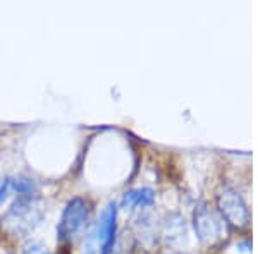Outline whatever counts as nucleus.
<instances>
[{"instance_id":"2","label":"nucleus","mask_w":258,"mask_h":254,"mask_svg":"<svg viewBox=\"0 0 258 254\" xmlns=\"http://www.w3.org/2000/svg\"><path fill=\"white\" fill-rule=\"evenodd\" d=\"M90 215V205L85 198H73L66 205L64 211L60 215L59 225H57V239L59 240H68L71 237H74L78 232L85 227L86 220Z\"/></svg>"},{"instance_id":"1","label":"nucleus","mask_w":258,"mask_h":254,"mask_svg":"<svg viewBox=\"0 0 258 254\" xmlns=\"http://www.w3.org/2000/svg\"><path fill=\"white\" fill-rule=\"evenodd\" d=\"M41 220V210L31 196H19L2 216V227L11 234L26 235Z\"/></svg>"},{"instance_id":"4","label":"nucleus","mask_w":258,"mask_h":254,"mask_svg":"<svg viewBox=\"0 0 258 254\" xmlns=\"http://www.w3.org/2000/svg\"><path fill=\"white\" fill-rule=\"evenodd\" d=\"M195 230L202 242H212L222 232V222L209 208H198V211H195Z\"/></svg>"},{"instance_id":"6","label":"nucleus","mask_w":258,"mask_h":254,"mask_svg":"<svg viewBox=\"0 0 258 254\" xmlns=\"http://www.w3.org/2000/svg\"><path fill=\"white\" fill-rule=\"evenodd\" d=\"M153 199H155V194H153V191L148 189V187L133 189L124 194L122 201H120V208H124V210H133V208H136V206L145 208V206L152 205Z\"/></svg>"},{"instance_id":"8","label":"nucleus","mask_w":258,"mask_h":254,"mask_svg":"<svg viewBox=\"0 0 258 254\" xmlns=\"http://www.w3.org/2000/svg\"><path fill=\"white\" fill-rule=\"evenodd\" d=\"M11 189H12V179H6V181L0 184V206H2L4 201L9 198Z\"/></svg>"},{"instance_id":"7","label":"nucleus","mask_w":258,"mask_h":254,"mask_svg":"<svg viewBox=\"0 0 258 254\" xmlns=\"http://www.w3.org/2000/svg\"><path fill=\"white\" fill-rule=\"evenodd\" d=\"M23 254H50V251L45 244L38 242V240H31V242L24 245Z\"/></svg>"},{"instance_id":"5","label":"nucleus","mask_w":258,"mask_h":254,"mask_svg":"<svg viewBox=\"0 0 258 254\" xmlns=\"http://www.w3.org/2000/svg\"><path fill=\"white\" fill-rule=\"evenodd\" d=\"M219 203H220V210H222V213L226 215L227 220H231L232 223H246L248 210L236 193H232V191L224 193L220 196Z\"/></svg>"},{"instance_id":"3","label":"nucleus","mask_w":258,"mask_h":254,"mask_svg":"<svg viewBox=\"0 0 258 254\" xmlns=\"http://www.w3.org/2000/svg\"><path fill=\"white\" fill-rule=\"evenodd\" d=\"M93 230L102 254H110L115 245V234H117V206L114 203H109V206L102 211V216Z\"/></svg>"}]
</instances>
